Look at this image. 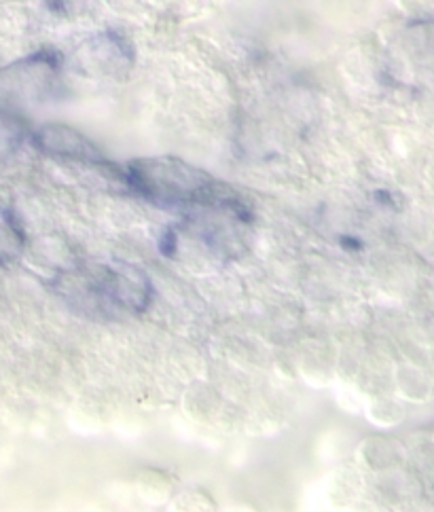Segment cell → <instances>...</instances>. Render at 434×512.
Returning a JSON list of instances; mask_svg holds the SVG:
<instances>
[{
  "mask_svg": "<svg viewBox=\"0 0 434 512\" xmlns=\"http://www.w3.org/2000/svg\"><path fill=\"white\" fill-rule=\"evenodd\" d=\"M30 123L0 108V166L9 161L30 138Z\"/></svg>",
  "mask_w": 434,
  "mask_h": 512,
  "instance_id": "8",
  "label": "cell"
},
{
  "mask_svg": "<svg viewBox=\"0 0 434 512\" xmlns=\"http://www.w3.org/2000/svg\"><path fill=\"white\" fill-rule=\"evenodd\" d=\"M399 53L413 77H434V20L409 24L399 39Z\"/></svg>",
  "mask_w": 434,
  "mask_h": 512,
  "instance_id": "6",
  "label": "cell"
},
{
  "mask_svg": "<svg viewBox=\"0 0 434 512\" xmlns=\"http://www.w3.org/2000/svg\"><path fill=\"white\" fill-rule=\"evenodd\" d=\"M123 185L138 197L164 208L242 206L223 182L176 157H147L123 168Z\"/></svg>",
  "mask_w": 434,
  "mask_h": 512,
  "instance_id": "2",
  "label": "cell"
},
{
  "mask_svg": "<svg viewBox=\"0 0 434 512\" xmlns=\"http://www.w3.org/2000/svg\"><path fill=\"white\" fill-rule=\"evenodd\" d=\"M30 138L41 153L56 157L60 161L81 163L85 168H96L100 172H108L123 185V168L113 166V163L100 153V149L92 140L85 138L81 132L72 130V127L62 123H47L39 127V130H34Z\"/></svg>",
  "mask_w": 434,
  "mask_h": 512,
  "instance_id": "4",
  "label": "cell"
},
{
  "mask_svg": "<svg viewBox=\"0 0 434 512\" xmlns=\"http://www.w3.org/2000/svg\"><path fill=\"white\" fill-rule=\"evenodd\" d=\"M53 288L89 318L138 316L151 303V280L130 263H79L64 269Z\"/></svg>",
  "mask_w": 434,
  "mask_h": 512,
  "instance_id": "1",
  "label": "cell"
},
{
  "mask_svg": "<svg viewBox=\"0 0 434 512\" xmlns=\"http://www.w3.org/2000/svg\"><path fill=\"white\" fill-rule=\"evenodd\" d=\"M64 81V60L39 51L0 68V108L30 123V117L56 100Z\"/></svg>",
  "mask_w": 434,
  "mask_h": 512,
  "instance_id": "3",
  "label": "cell"
},
{
  "mask_svg": "<svg viewBox=\"0 0 434 512\" xmlns=\"http://www.w3.org/2000/svg\"><path fill=\"white\" fill-rule=\"evenodd\" d=\"M26 250L24 227L7 206H0V267L13 265Z\"/></svg>",
  "mask_w": 434,
  "mask_h": 512,
  "instance_id": "7",
  "label": "cell"
},
{
  "mask_svg": "<svg viewBox=\"0 0 434 512\" xmlns=\"http://www.w3.org/2000/svg\"><path fill=\"white\" fill-rule=\"evenodd\" d=\"M132 47L115 32L96 34L85 41L72 58V68L89 79L119 81L132 70Z\"/></svg>",
  "mask_w": 434,
  "mask_h": 512,
  "instance_id": "5",
  "label": "cell"
}]
</instances>
